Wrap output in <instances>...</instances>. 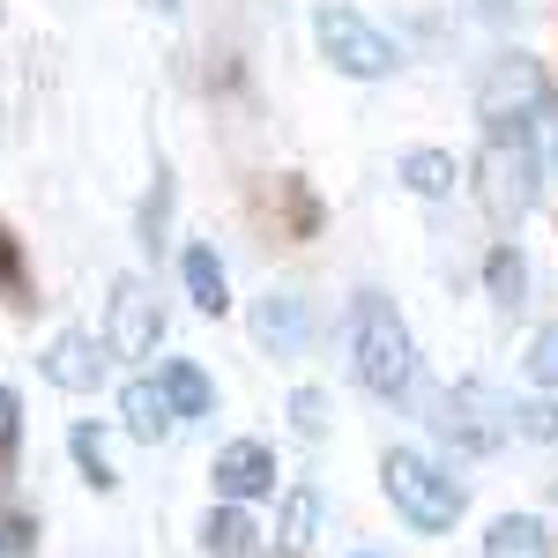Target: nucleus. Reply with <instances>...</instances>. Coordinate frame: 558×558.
Wrapping results in <instances>:
<instances>
[{"label":"nucleus","mask_w":558,"mask_h":558,"mask_svg":"<svg viewBox=\"0 0 558 558\" xmlns=\"http://www.w3.org/2000/svg\"><path fill=\"white\" fill-rule=\"evenodd\" d=\"M246 328H254L260 350H283V357H291V350L305 343V299H299V291H268V299L254 305Z\"/></svg>","instance_id":"obj_11"},{"label":"nucleus","mask_w":558,"mask_h":558,"mask_svg":"<svg viewBox=\"0 0 558 558\" xmlns=\"http://www.w3.org/2000/svg\"><path fill=\"white\" fill-rule=\"evenodd\" d=\"M380 492L417 536H447L462 521V484L439 470L432 454H417V447H387L380 454Z\"/></svg>","instance_id":"obj_2"},{"label":"nucleus","mask_w":558,"mask_h":558,"mask_svg":"<svg viewBox=\"0 0 558 558\" xmlns=\"http://www.w3.org/2000/svg\"><path fill=\"white\" fill-rule=\"evenodd\" d=\"M313 536H320V492L299 484L291 499H283V521H276V551L283 558H305L313 551Z\"/></svg>","instance_id":"obj_16"},{"label":"nucleus","mask_w":558,"mask_h":558,"mask_svg":"<svg viewBox=\"0 0 558 558\" xmlns=\"http://www.w3.org/2000/svg\"><path fill=\"white\" fill-rule=\"evenodd\" d=\"M536 105H544V68H536L529 52L492 60V75L476 83V120H484V128H521Z\"/></svg>","instance_id":"obj_6"},{"label":"nucleus","mask_w":558,"mask_h":558,"mask_svg":"<svg viewBox=\"0 0 558 558\" xmlns=\"http://www.w3.org/2000/svg\"><path fill=\"white\" fill-rule=\"evenodd\" d=\"M484 558H551V529L536 514H499L484 529Z\"/></svg>","instance_id":"obj_14"},{"label":"nucleus","mask_w":558,"mask_h":558,"mask_svg":"<svg viewBox=\"0 0 558 558\" xmlns=\"http://www.w3.org/2000/svg\"><path fill=\"white\" fill-rule=\"evenodd\" d=\"M476 8H484V15H507V8H521V0H476Z\"/></svg>","instance_id":"obj_24"},{"label":"nucleus","mask_w":558,"mask_h":558,"mask_svg":"<svg viewBox=\"0 0 558 558\" xmlns=\"http://www.w3.org/2000/svg\"><path fill=\"white\" fill-rule=\"evenodd\" d=\"M313 45H320V60L336 75H350V83H387L402 68V45L387 38L373 15H357V8H320L313 15Z\"/></svg>","instance_id":"obj_3"},{"label":"nucleus","mask_w":558,"mask_h":558,"mask_svg":"<svg viewBox=\"0 0 558 558\" xmlns=\"http://www.w3.org/2000/svg\"><path fill=\"white\" fill-rule=\"evenodd\" d=\"M149 8H179V0H149Z\"/></svg>","instance_id":"obj_25"},{"label":"nucleus","mask_w":558,"mask_h":558,"mask_svg":"<svg viewBox=\"0 0 558 558\" xmlns=\"http://www.w3.org/2000/svg\"><path fill=\"white\" fill-rule=\"evenodd\" d=\"M395 179H402L417 202H454V186L470 179V165H462L454 149H402V157H395Z\"/></svg>","instance_id":"obj_9"},{"label":"nucleus","mask_w":558,"mask_h":558,"mask_svg":"<svg viewBox=\"0 0 558 558\" xmlns=\"http://www.w3.org/2000/svg\"><path fill=\"white\" fill-rule=\"evenodd\" d=\"M165 343V305L142 276H120L112 283V305H105V357H157Z\"/></svg>","instance_id":"obj_5"},{"label":"nucleus","mask_w":558,"mask_h":558,"mask_svg":"<svg viewBox=\"0 0 558 558\" xmlns=\"http://www.w3.org/2000/svg\"><path fill=\"white\" fill-rule=\"evenodd\" d=\"M157 380H165V395H172V417H179V425H186V417H209V410H216V387H209V373H202L194 357H172Z\"/></svg>","instance_id":"obj_15"},{"label":"nucleus","mask_w":558,"mask_h":558,"mask_svg":"<svg viewBox=\"0 0 558 558\" xmlns=\"http://www.w3.org/2000/svg\"><path fill=\"white\" fill-rule=\"evenodd\" d=\"M492 410H499V432H514V439H536V447H551V439H558V402H514V395H492Z\"/></svg>","instance_id":"obj_17"},{"label":"nucleus","mask_w":558,"mask_h":558,"mask_svg":"<svg viewBox=\"0 0 558 558\" xmlns=\"http://www.w3.org/2000/svg\"><path fill=\"white\" fill-rule=\"evenodd\" d=\"M179 276H186V299L202 305V313H231V276H223V260H216V246H186L179 254Z\"/></svg>","instance_id":"obj_13"},{"label":"nucleus","mask_w":558,"mask_h":558,"mask_svg":"<svg viewBox=\"0 0 558 558\" xmlns=\"http://www.w3.org/2000/svg\"><path fill=\"white\" fill-rule=\"evenodd\" d=\"M120 425H128V439H142V447H157V439H172V395H165V380H128L120 387Z\"/></svg>","instance_id":"obj_10"},{"label":"nucleus","mask_w":558,"mask_h":558,"mask_svg":"<svg viewBox=\"0 0 558 558\" xmlns=\"http://www.w3.org/2000/svg\"><path fill=\"white\" fill-rule=\"evenodd\" d=\"M291 425H299L305 439L328 432V395H320V387H299V395H291Z\"/></svg>","instance_id":"obj_21"},{"label":"nucleus","mask_w":558,"mask_h":558,"mask_svg":"<svg viewBox=\"0 0 558 558\" xmlns=\"http://www.w3.org/2000/svg\"><path fill=\"white\" fill-rule=\"evenodd\" d=\"M202 551L209 558H260V529L246 507H209V521H202Z\"/></svg>","instance_id":"obj_12"},{"label":"nucleus","mask_w":558,"mask_h":558,"mask_svg":"<svg viewBox=\"0 0 558 558\" xmlns=\"http://www.w3.org/2000/svg\"><path fill=\"white\" fill-rule=\"evenodd\" d=\"M476 194H484L492 223H521L536 209V149L521 128H492L484 157H476Z\"/></svg>","instance_id":"obj_4"},{"label":"nucleus","mask_w":558,"mask_h":558,"mask_svg":"<svg viewBox=\"0 0 558 558\" xmlns=\"http://www.w3.org/2000/svg\"><path fill=\"white\" fill-rule=\"evenodd\" d=\"M15 410H23V402H15V387H0V454L15 447Z\"/></svg>","instance_id":"obj_23"},{"label":"nucleus","mask_w":558,"mask_h":558,"mask_svg":"<svg viewBox=\"0 0 558 558\" xmlns=\"http://www.w3.org/2000/svg\"><path fill=\"white\" fill-rule=\"evenodd\" d=\"M209 484H216V499H231V507L268 499V492H276V454H268L260 439H231V447H216Z\"/></svg>","instance_id":"obj_7"},{"label":"nucleus","mask_w":558,"mask_h":558,"mask_svg":"<svg viewBox=\"0 0 558 558\" xmlns=\"http://www.w3.org/2000/svg\"><path fill=\"white\" fill-rule=\"evenodd\" d=\"M484 276H492V299L499 305H521V254L514 246H492V268Z\"/></svg>","instance_id":"obj_20"},{"label":"nucleus","mask_w":558,"mask_h":558,"mask_svg":"<svg viewBox=\"0 0 558 558\" xmlns=\"http://www.w3.org/2000/svg\"><path fill=\"white\" fill-rule=\"evenodd\" d=\"M0 291H23V260H15V239L0 223Z\"/></svg>","instance_id":"obj_22"},{"label":"nucleus","mask_w":558,"mask_h":558,"mask_svg":"<svg viewBox=\"0 0 558 558\" xmlns=\"http://www.w3.org/2000/svg\"><path fill=\"white\" fill-rule=\"evenodd\" d=\"M38 373L52 387H68V395H89V387L105 380V336H83V328H60L52 343H45Z\"/></svg>","instance_id":"obj_8"},{"label":"nucleus","mask_w":558,"mask_h":558,"mask_svg":"<svg viewBox=\"0 0 558 558\" xmlns=\"http://www.w3.org/2000/svg\"><path fill=\"white\" fill-rule=\"evenodd\" d=\"M343 350H350V380L380 402H402L417 387V343H410V320L395 313V299L380 291H357L343 320Z\"/></svg>","instance_id":"obj_1"},{"label":"nucleus","mask_w":558,"mask_h":558,"mask_svg":"<svg viewBox=\"0 0 558 558\" xmlns=\"http://www.w3.org/2000/svg\"><path fill=\"white\" fill-rule=\"evenodd\" d=\"M68 454H75V470H83L89 492H112V484H120V476H112V454H105V432H97V425H75V432H68Z\"/></svg>","instance_id":"obj_18"},{"label":"nucleus","mask_w":558,"mask_h":558,"mask_svg":"<svg viewBox=\"0 0 558 558\" xmlns=\"http://www.w3.org/2000/svg\"><path fill=\"white\" fill-rule=\"evenodd\" d=\"M521 373H529V380L544 387V395H558V320L529 336V357H521Z\"/></svg>","instance_id":"obj_19"}]
</instances>
